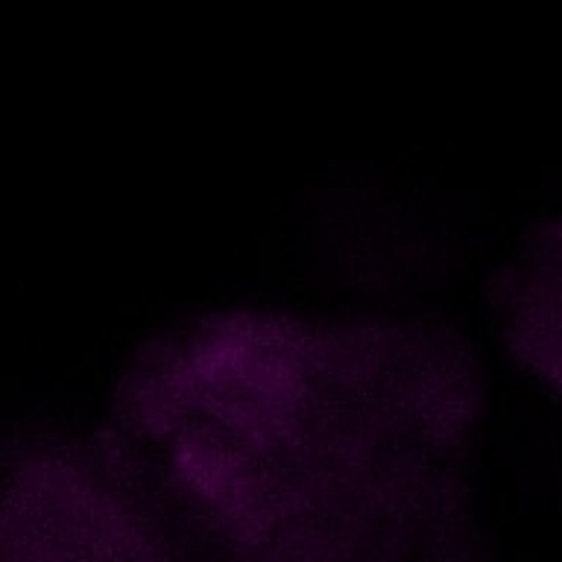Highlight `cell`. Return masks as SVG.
<instances>
[{
  "label": "cell",
  "instance_id": "obj_1",
  "mask_svg": "<svg viewBox=\"0 0 562 562\" xmlns=\"http://www.w3.org/2000/svg\"><path fill=\"white\" fill-rule=\"evenodd\" d=\"M551 281H557V293L544 299V305H539V316H536V331H539L536 355L562 381V276H553Z\"/></svg>",
  "mask_w": 562,
  "mask_h": 562
}]
</instances>
